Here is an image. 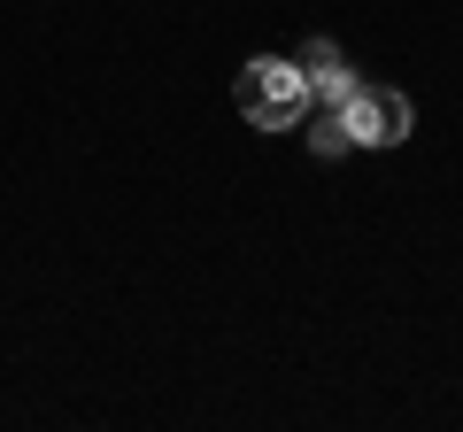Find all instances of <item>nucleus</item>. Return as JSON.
Here are the masks:
<instances>
[{
	"mask_svg": "<svg viewBox=\"0 0 463 432\" xmlns=\"http://www.w3.org/2000/svg\"><path fill=\"white\" fill-rule=\"evenodd\" d=\"M309 147H317V155H347V147H355V139H347V124H340V108H325V117L309 124Z\"/></svg>",
	"mask_w": 463,
	"mask_h": 432,
	"instance_id": "4",
	"label": "nucleus"
},
{
	"mask_svg": "<svg viewBox=\"0 0 463 432\" xmlns=\"http://www.w3.org/2000/svg\"><path fill=\"white\" fill-rule=\"evenodd\" d=\"M340 124H347L355 147H402L410 139V93H394V85H355L340 100Z\"/></svg>",
	"mask_w": 463,
	"mask_h": 432,
	"instance_id": "2",
	"label": "nucleus"
},
{
	"mask_svg": "<svg viewBox=\"0 0 463 432\" xmlns=\"http://www.w3.org/2000/svg\"><path fill=\"white\" fill-rule=\"evenodd\" d=\"M294 62H301V78H309V93H325V108H340V100L355 93V78H347V62H340V47H332V39H309Z\"/></svg>",
	"mask_w": 463,
	"mask_h": 432,
	"instance_id": "3",
	"label": "nucleus"
},
{
	"mask_svg": "<svg viewBox=\"0 0 463 432\" xmlns=\"http://www.w3.org/2000/svg\"><path fill=\"white\" fill-rule=\"evenodd\" d=\"M232 100H240V117L255 124V132H294V124H309V78H301V62H248L240 70V85H232Z\"/></svg>",
	"mask_w": 463,
	"mask_h": 432,
	"instance_id": "1",
	"label": "nucleus"
}]
</instances>
